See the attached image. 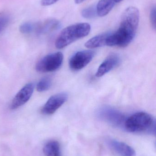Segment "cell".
<instances>
[{
  "mask_svg": "<svg viewBox=\"0 0 156 156\" xmlns=\"http://www.w3.org/2000/svg\"><path fill=\"white\" fill-rule=\"evenodd\" d=\"M140 12L136 7L130 6L122 15L120 26L107 38L106 45L125 48L133 40L139 25Z\"/></svg>",
  "mask_w": 156,
  "mask_h": 156,
  "instance_id": "cell-1",
  "label": "cell"
},
{
  "mask_svg": "<svg viewBox=\"0 0 156 156\" xmlns=\"http://www.w3.org/2000/svg\"><path fill=\"white\" fill-rule=\"evenodd\" d=\"M91 26L88 23H79L67 27L60 32L55 43L59 49L64 48L75 41L88 36Z\"/></svg>",
  "mask_w": 156,
  "mask_h": 156,
  "instance_id": "cell-2",
  "label": "cell"
},
{
  "mask_svg": "<svg viewBox=\"0 0 156 156\" xmlns=\"http://www.w3.org/2000/svg\"><path fill=\"white\" fill-rule=\"evenodd\" d=\"M125 128L132 133L147 132L155 133V121L151 115L144 112H139L126 119Z\"/></svg>",
  "mask_w": 156,
  "mask_h": 156,
  "instance_id": "cell-3",
  "label": "cell"
},
{
  "mask_svg": "<svg viewBox=\"0 0 156 156\" xmlns=\"http://www.w3.org/2000/svg\"><path fill=\"white\" fill-rule=\"evenodd\" d=\"M63 58V55L61 52H56L47 55L37 63L36 70L41 73L56 71L62 65Z\"/></svg>",
  "mask_w": 156,
  "mask_h": 156,
  "instance_id": "cell-4",
  "label": "cell"
},
{
  "mask_svg": "<svg viewBox=\"0 0 156 156\" xmlns=\"http://www.w3.org/2000/svg\"><path fill=\"white\" fill-rule=\"evenodd\" d=\"M99 116L102 120L114 126L120 127L124 125L125 116L119 111L109 107H104L99 111Z\"/></svg>",
  "mask_w": 156,
  "mask_h": 156,
  "instance_id": "cell-5",
  "label": "cell"
},
{
  "mask_svg": "<svg viewBox=\"0 0 156 156\" xmlns=\"http://www.w3.org/2000/svg\"><path fill=\"white\" fill-rule=\"evenodd\" d=\"M94 55L95 52L92 50L78 51L74 54L70 59V67L74 71L81 70L91 62Z\"/></svg>",
  "mask_w": 156,
  "mask_h": 156,
  "instance_id": "cell-6",
  "label": "cell"
},
{
  "mask_svg": "<svg viewBox=\"0 0 156 156\" xmlns=\"http://www.w3.org/2000/svg\"><path fill=\"white\" fill-rule=\"evenodd\" d=\"M68 99V95L66 93H60L51 96L41 109L42 113L45 115H52L60 108Z\"/></svg>",
  "mask_w": 156,
  "mask_h": 156,
  "instance_id": "cell-7",
  "label": "cell"
},
{
  "mask_svg": "<svg viewBox=\"0 0 156 156\" xmlns=\"http://www.w3.org/2000/svg\"><path fill=\"white\" fill-rule=\"evenodd\" d=\"M34 87L33 83H28L24 85L13 99L10 105L11 109H17L27 102L33 94Z\"/></svg>",
  "mask_w": 156,
  "mask_h": 156,
  "instance_id": "cell-8",
  "label": "cell"
},
{
  "mask_svg": "<svg viewBox=\"0 0 156 156\" xmlns=\"http://www.w3.org/2000/svg\"><path fill=\"white\" fill-rule=\"evenodd\" d=\"M121 61L117 54H112L109 56L99 67L96 73V76L101 77L109 73L119 65Z\"/></svg>",
  "mask_w": 156,
  "mask_h": 156,
  "instance_id": "cell-9",
  "label": "cell"
},
{
  "mask_svg": "<svg viewBox=\"0 0 156 156\" xmlns=\"http://www.w3.org/2000/svg\"><path fill=\"white\" fill-rule=\"evenodd\" d=\"M110 147L120 156H136L135 150L130 146L123 142L115 140H109Z\"/></svg>",
  "mask_w": 156,
  "mask_h": 156,
  "instance_id": "cell-10",
  "label": "cell"
},
{
  "mask_svg": "<svg viewBox=\"0 0 156 156\" xmlns=\"http://www.w3.org/2000/svg\"><path fill=\"white\" fill-rule=\"evenodd\" d=\"M60 27V22L57 19H48L43 23H35L34 32L38 34H45L58 30Z\"/></svg>",
  "mask_w": 156,
  "mask_h": 156,
  "instance_id": "cell-11",
  "label": "cell"
},
{
  "mask_svg": "<svg viewBox=\"0 0 156 156\" xmlns=\"http://www.w3.org/2000/svg\"><path fill=\"white\" fill-rule=\"evenodd\" d=\"M111 33L110 32L103 33L93 37L85 43V47L87 48L93 49L106 45L107 38Z\"/></svg>",
  "mask_w": 156,
  "mask_h": 156,
  "instance_id": "cell-12",
  "label": "cell"
},
{
  "mask_svg": "<svg viewBox=\"0 0 156 156\" xmlns=\"http://www.w3.org/2000/svg\"><path fill=\"white\" fill-rule=\"evenodd\" d=\"M114 0H100L96 5L97 15L105 16L110 12L115 5Z\"/></svg>",
  "mask_w": 156,
  "mask_h": 156,
  "instance_id": "cell-13",
  "label": "cell"
},
{
  "mask_svg": "<svg viewBox=\"0 0 156 156\" xmlns=\"http://www.w3.org/2000/svg\"><path fill=\"white\" fill-rule=\"evenodd\" d=\"M43 152L46 156H61L60 145L56 141L48 142L43 147Z\"/></svg>",
  "mask_w": 156,
  "mask_h": 156,
  "instance_id": "cell-14",
  "label": "cell"
},
{
  "mask_svg": "<svg viewBox=\"0 0 156 156\" xmlns=\"http://www.w3.org/2000/svg\"><path fill=\"white\" fill-rule=\"evenodd\" d=\"M52 81L49 77H45L41 79L37 84V90L38 91L42 92L47 90L51 87Z\"/></svg>",
  "mask_w": 156,
  "mask_h": 156,
  "instance_id": "cell-15",
  "label": "cell"
},
{
  "mask_svg": "<svg viewBox=\"0 0 156 156\" xmlns=\"http://www.w3.org/2000/svg\"><path fill=\"white\" fill-rule=\"evenodd\" d=\"M81 15L82 17L87 19L94 18L97 15L96 5H91L83 9L82 11Z\"/></svg>",
  "mask_w": 156,
  "mask_h": 156,
  "instance_id": "cell-16",
  "label": "cell"
},
{
  "mask_svg": "<svg viewBox=\"0 0 156 156\" xmlns=\"http://www.w3.org/2000/svg\"><path fill=\"white\" fill-rule=\"evenodd\" d=\"M35 28V23L26 22L20 26L19 30L22 34H28L34 32Z\"/></svg>",
  "mask_w": 156,
  "mask_h": 156,
  "instance_id": "cell-17",
  "label": "cell"
},
{
  "mask_svg": "<svg viewBox=\"0 0 156 156\" xmlns=\"http://www.w3.org/2000/svg\"><path fill=\"white\" fill-rule=\"evenodd\" d=\"M156 6H154L151 9L150 13V23L152 27L154 30H156Z\"/></svg>",
  "mask_w": 156,
  "mask_h": 156,
  "instance_id": "cell-18",
  "label": "cell"
},
{
  "mask_svg": "<svg viewBox=\"0 0 156 156\" xmlns=\"http://www.w3.org/2000/svg\"><path fill=\"white\" fill-rule=\"evenodd\" d=\"M9 21V18L7 16H0V33L7 26Z\"/></svg>",
  "mask_w": 156,
  "mask_h": 156,
  "instance_id": "cell-19",
  "label": "cell"
},
{
  "mask_svg": "<svg viewBox=\"0 0 156 156\" xmlns=\"http://www.w3.org/2000/svg\"><path fill=\"white\" fill-rule=\"evenodd\" d=\"M58 1L59 0H42L41 4L43 6H49L54 4Z\"/></svg>",
  "mask_w": 156,
  "mask_h": 156,
  "instance_id": "cell-20",
  "label": "cell"
},
{
  "mask_svg": "<svg viewBox=\"0 0 156 156\" xmlns=\"http://www.w3.org/2000/svg\"><path fill=\"white\" fill-rule=\"evenodd\" d=\"M74 1H75V2L76 4H80L83 2H85L86 0H74Z\"/></svg>",
  "mask_w": 156,
  "mask_h": 156,
  "instance_id": "cell-21",
  "label": "cell"
},
{
  "mask_svg": "<svg viewBox=\"0 0 156 156\" xmlns=\"http://www.w3.org/2000/svg\"><path fill=\"white\" fill-rule=\"evenodd\" d=\"M123 1V0H114V1H115L116 3L120 2H122V1Z\"/></svg>",
  "mask_w": 156,
  "mask_h": 156,
  "instance_id": "cell-22",
  "label": "cell"
}]
</instances>
